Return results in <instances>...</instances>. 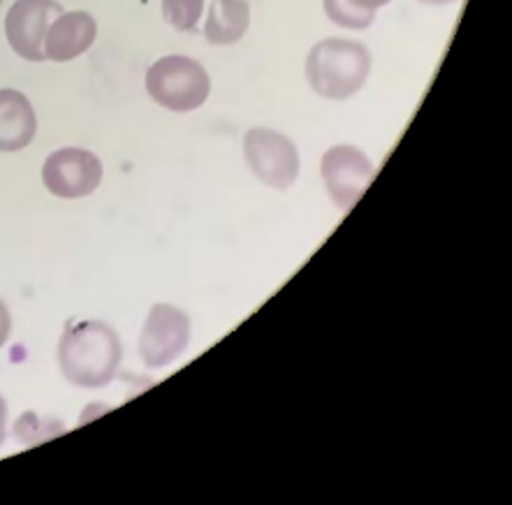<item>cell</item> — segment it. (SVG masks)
I'll use <instances>...</instances> for the list:
<instances>
[{"label": "cell", "mask_w": 512, "mask_h": 505, "mask_svg": "<svg viewBox=\"0 0 512 505\" xmlns=\"http://www.w3.org/2000/svg\"><path fill=\"white\" fill-rule=\"evenodd\" d=\"M350 3L360 7V10H367V12H376L378 7H383L387 3H392V0H350Z\"/></svg>", "instance_id": "16"}, {"label": "cell", "mask_w": 512, "mask_h": 505, "mask_svg": "<svg viewBox=\"0 0 512 505\" xmlns=\"http://www.w3.org/2000/svg\"><path fill=\"white\" fill-rule=\"evenodd\" d=\"M163 17L177 31H193L204 12V0H160Z\"/></svg>", "instance_id": "13"}, {"label": "cell", "mask_w": 512, "mask_h": 505, "mask_svg": "<svg viewBox=\"0 0 512 505\" xmlns=\"http://www.w3.org/2000/svg\"><path fill=\"white\" fill-rule=\"evenodd\" d=\"M38 133V119L31 100L14 89H0V151L26 149Z\"/></svg>", "instance_id": "10"}, {"label": "cell", "mask_w": 512, "mask_h": 505, "mask_svg": "<svg viewBox=\"0 0 512 505\" xmlns=\"http://www.w3.org/2000/svg\"><path fill=\"white\" fill-rule=\"evenodd\" d=\"M420 3H424V5H450V3H455V0H420Z\"/></svg>", "instance_id": "18"}, {"label": "cell", "mask_w": 512, "mask_h": 505, "mask_svg": "<svg viewBox=\"0 0 512 505\" xmlns=\"http://www.w3.org/2000/svg\"><path fill=\"white\" fill-rule=\"evenodd\" d=\"M244 156L251 172L269 188L288 190L299 177L297 146L276 130H248L244 137Z\"/></svg>", "instance_id": "4"}, {"label": "cell", "mask_w": 512, "mask_h": 505, "mask_svg": "<svg viewBox=\"0 0 512 505\" xmlns=\"http://www.w3.org/2000/svg\"><path fill=\"white\" fill-rule=\"evenodd\" d=\"M98 35V24L89 12H63L49 26L45 38L47 61L68 63L89 51Z\"/></svg>", "instance_id": "9"}, {"label": "cell", "mask_w": 512, "mask_h": 505, "mask_svg": "<svg viewBox=\"0 0 512 505\" xmlns=\"http://www.w3.org/2000/svg\"><path fill=\"white\" fill-rule=\"evenodd\" d=\"M146 93L170 112H195L211 93L209 72L188 56H163L146 70Z\"/></svg>", "instance_id": "3"}, {"label": "cell", "mask_w": 512, "mask_h": 505, "mask_svg": "<svg viewBox=\"0 0 512 505\" xmlns=\"http://www.w3.org/2000/svg\"><path fill=\"white\" fill-rule=\"evenodd\" d=\"M248 26H251V5L246 0H214L204 24V38L214 47H228L244 38Z\"/></svg>", "instance_id": "11"}, {"label": "cell", "mask_w": 512, "mask_h": 505, "mask_svg": "<svg viewBox=\"0 0 512 505\" xmlns=\"http://www.w3.org/2000/svg\"><path fill=\"white\" fill-rule=\"evenodd\" d=\"M325 188L336 207L348 211L364 195L376 174V167L367 153L357 146L336 144L323 156L320 163Z\"/></svg>", "instance_id": "6"}, {"label": "cell", "mask_w": 512, "mask_h": 505, "mask_svg": "<svg viewBox=\"0 0 512 505\" xmlns=\"http://www.w3.org/2000/svg\"><path fill=\"white\" fill-rule=\"evenodd\" d=\"M61 14L63 5L56 0H17L5 17V35L14 54L31 63L47 61V31Z\"/></svg>", "instance_id": "7"}, {"label": "cell", "mask_w": 512, "mask_h": 505, "mask_svg": "<svg viewBox=\"0 0 512 505\" xmlns=\"http://www.w3.org/2000/svg\"><path fill=\"white\" fill-rule=\"evenodd\" d=\"M42 424L45 420L40 422V417H35L33 413H26L24 417H19L17 424H14V436H17L19 443H26V445H35L38 441H47V438H54L56 431L51 429H42Z\"/></svg>", "instance_id": "14"}, {"label": "cell", "mask_w": 512, "mask_h": 505, "mask_svg": "<svg viewBox=\"0 0 512 505\" xmlns=\"http://www.w3.org/2000/svg\"><path fill=\"white\" fill-rule=\"evenodd\" d=\"M0 5H3V0H0Z\"/></svg>", "instance_id": "19"}, {"label": "cell", "mask_w": 512, "mask_h": 505, "mask_svg": "<svg viewBox=\"0 0 512 505\" xmlns=\"http://www.w3.org/2000/svg\"><path fill=\"white\" fill-rule=\"evenodd\" d=\"M371 54L362 42L327 38L306 58V79L311 89L327 100H346L367 82Z\"/></svg>", "instance_id": "2"}, {"label": "cell", "mask_w": 512, "mask_h": 505, "mask_svg": "<svg viewBox=\"0 0 512 505\" xmlns=\"http://www.w3.org/2000/svg\"><path fill=\"white\" fill-rule=\"evenodd\" d=\"M323 5L329 21H334L341 28H348V31H367L376 21V12L360 10L350 0H323Z\"/></svg>", "instance_id": "12"}, {"label": "cell", "mask_w": 512, "mask_h": 505, "mask_svg": "<svg viewBox=\"0 0 512 505\" xmlns=\"http://www.w3.org/2000/svg\"><path fill=\"white\" fill-rule=\"evenodd\" d=\"M5 422H7V401L0 394V445L5 443Z\"/></svg>", "instance_id": "17"}, {"label": "cell", "mask_w": 512, "mask_h": 505, "mask_svg": "<svg viewBox=\"0 0 512 505\" xmlns=\"http://www.w3.org/2000/svg\"><path fill=\"white\" fill-rule=\"evenodd\" d=\"M42 181L51 195L63 200H77L95 193L102 181V163L95 153L86 149H58L51 153L42 167Z\"/></svg>", "instance_id": "8"}, {"label": "cell", "mask_w": 512, "mask_h": 505, "mask_svg": "<svg viewBox=\"0 0 512 505\" xmlns=\"http://www.w3.org/2000/svg\"><path fill=\"white\" fill-rule=\"evenodd\" d=\"M10 332H12V316L10 311H7L3 299H0V348H3L7 339H10Z\"/></svg>", "instance_id": "15"}, {"label": "cell", "mask_w": 512, "mask_h": 505, "mask_svg": "<svg viewBox=\"0 0 512 505\" xmlns=\"http://www.w3.org/2000/svg\"><path fill=\"white\" fill-rule=\"evenodd\" d=\"M190 343V318L172 304L151 306L142 327L140 355L149 369L177 362Z\"/></svg>", "instance_id": "5"}, {"label": "cell", "mask_w": 512, "mask_h": 505, "mask_svg": "<svg viewBox=\"0 0 512 505\" xmlns=\"http://www.w3.org/2000/svg\"><path fill=\"white\" fill-rule=\"evenodd\" d=\"M123 357L121 339L107 322H70L58 341V367L70 385L107 387L116 378Z\"/></svg>", "instance_id": "1"}]
</instances>
